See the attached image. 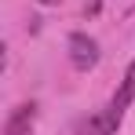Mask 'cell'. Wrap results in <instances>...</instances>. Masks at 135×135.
<instances>
[{
  "mask_svg": "<svg viewBox=\"0 0 135 135\" xmlns=\"http://www.w3.org/2000/svg\"><path fill=\"white\" fill-rule=\"evenodd\" d=\"M132 102H135V59H132V66L124 69V80H120L117 95L110 99V106L99 113V117H91L88 124L80 128V135H113L117 124H120V117H124V110Z\"/></svg>",
  "mask_w": 135,
  "mask_h": 135,
  "instance_id": "obj_1",
  "label": "cell"
},
{
  "mask_svg": "<svg viewBox=\"0 0 135 135\" xmlns=\"http://www.w3.org/2000/svg\"><path fill=\"white\" fill-rule=\"evenodd\" d=\"M69 62L77 69H91L99 62V44L91 40L88 33H73L69 37Z\"/></svg>",
  "mask_w": 135,
  "mask_h": 135,
  "instance_id": "obj_2",
  "label": "cell"
},
{
  "mask_svg": "<svg viewBox=\"0 0 135 135\" xmlns=\"http://www.w3.org/2000/svg\"><path fill=\"white\" fill-rule=\"evenodd\" d=\"M33 120H37V106H33V102H22V106H15L11 117L4 120V135H29L33 132Z\"/></svg>",
  "mask_w": 135,
  "mask_h": 135,
  "instance_id": "obj_3",
  "label": "cell"
},
{
  "mask_svg": "<svg viewBox=\"0 0 135 135\" xmlns=\"http://www.w3.org/2000/svg\"><path fill=\"white\" fill-rule=\"evenodd\" d=\"M40 4H59V0H40Z\"/></svg>",
  "mask_w": 135,
  "mask_h": 135,
  "instance_id": "obj_4",
  "label": "cell"
}]
</instances>
